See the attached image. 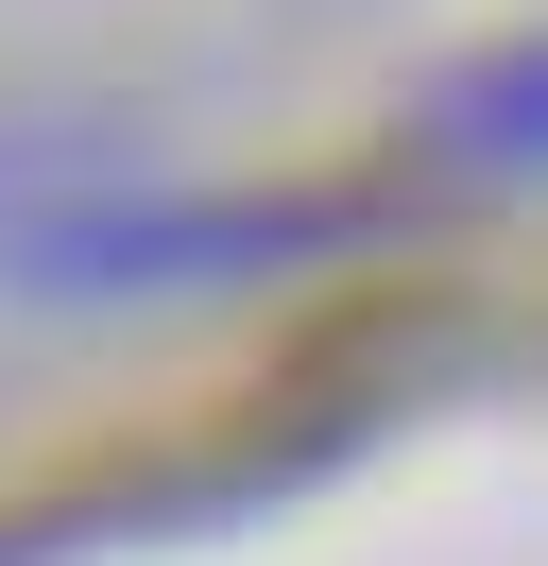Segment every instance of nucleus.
Segmentation results:
<instances>
[{"label":"nucleus","mask_w":548,"mask_h":566,"mask_svg":"<svg viewBox=\"0 0 548 566\" xmlns=\"http://www.w3.org/2000/svg\"><path fill=\"white\" fill-rule=\"evenodd\" d=\"M445 155H548V52L531 70H479L463 104H445Z\"/></svg>","instance_id":"f257e3e1"}]
</instances>
